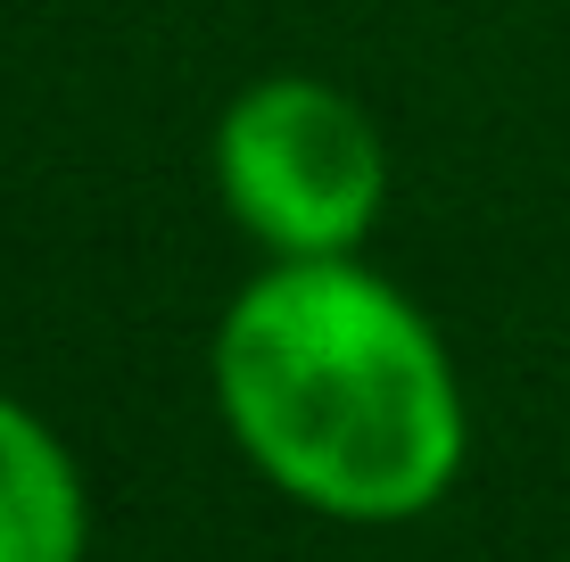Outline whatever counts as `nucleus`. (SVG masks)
<instances>
[{
    "mask_svg": "<svg viewBox=\"0 0 570 562\" xmlns=\"http://www.w3.org/2000/svg\"><path fill=\"white\" fill-rule=\"evenodd\" d=\"M215 183L273 257H347L381 216L389 158L347 91L314 75H273L224 108Z\"/></svg>",
    "mask_w": 570,
    "mask_h": 562,
    "instance_id": "2",
    "label": "nucleus"
},
{
    "mask_svg": "<svg viewBox=\"0 0 570 562\" xmlns=\"http://www.w3.org/2000/svg\"><path fill=\"white\" fill-rule=\"evenodd\" d=\"M224 422L273 489L331 521H414L463 472L439 332L347 257H282L215 332Z\"/></svg>",
    "mask_w": 570,
    "mask_h": 562,
    "instance_id": "1",
    "label": "nucleus"
},
{
    "mask_svg": "<svg viewBox=\"0 0 570 562\" xmlns=\"http://www.w3.org/2000/svg\"><path fill=\"white\" fill-rule=\"evenodd\" d=\"M0 562H83V480L67 447L0 397Z\"/></svg>",
    "mask_w": 570,
    "mask_h": 562,
    "instance_id": "3",
    "label": "nucleus"
}]
</instances>
